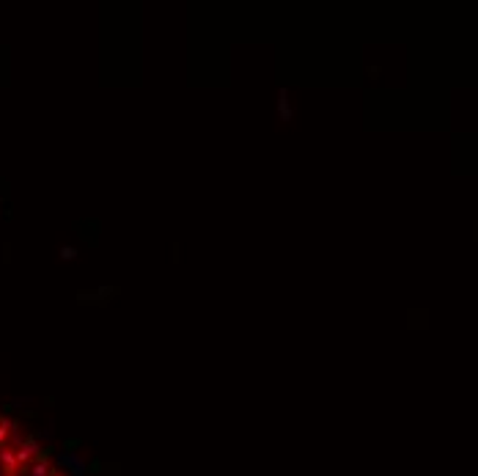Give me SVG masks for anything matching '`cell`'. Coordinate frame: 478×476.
I'll list each match as a JSON object with an SVG mask.
<instances>
[{
    "label": "cell",
    "instance_id": "cell-3",
    "mask_svg": "<svg viewBox=\"0 0 478 476\" xmlns=\"http://www.w3.org/2000/svg\"><path fill=\"white\" fill-rule=\"evenodd\" d=\"M47 474H49V465L44 462V460H36L30 468V476H47Z\"/></svg>",
    "mask_w": 478,
    "mask_h": 476
},
{
    "label": "cell",
    "instance_id": "cell-4",
    "mask_svg": "<svg viewBox=\"0 0 478 476\" xmlns=\"http://www.w3.org/2000/svg\"><path fill=\"white\" fill-rule=\"evenodd\" d=\"M74 256H77V250L71 248V245H63V248H60V259L69 262V259H74Z\"/></svg>",
    "mask_w": 478,
    "mask_h": 476
},
{
    "label": "cell",
    "instance_id": "cell-2",
    "mask_svg": "<svg viewBox=\"0 0 478 476\" xmlns=\"http://www.w3.org/2000/svg\"><path fill=\"white\" fill-rule=\"evenodd\" d=\"M0 462L5 465V470H8V474H14V468H16V454L8 452V448H0Z\"/></svg>",
    "mask_w": 478,
    "mask_h": 476
},
{
    "label": "cell",
    "instance_id": "cell-1",
    "mask_svg": "<svg viewBox=\"0 0 478 476\" xmlns=\"http://www.w3.org/2000/svg\"><path fill=\"white\" fill-rule=\"evenodd\" d=\"M38 452H41V448L36 446V440L22 443V446H19V452H16V462H27V460H30V457H36Z\"/></svg>",
    "mask_w": 478,
    "mask_h": 476
}]
</instances>
